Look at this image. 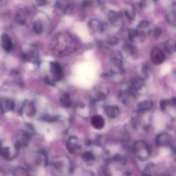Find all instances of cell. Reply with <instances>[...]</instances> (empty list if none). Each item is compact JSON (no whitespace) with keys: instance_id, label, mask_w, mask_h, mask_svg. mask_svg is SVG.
<instances>
[{"instance_id":"obj_3","label":"cell","mask_w":176,"mask_h":176,"mask_svg":"<svg viewBox=\"0 0 176 176\" xmlns=\"http://www.w3.org/2000/svg\"><path fill=\"white\" fill-rule=\"evenodd\" d=\"M133 152L134 155L141 161H146L150 158V146L145 141L138 140L137 141L133 146Z\"/></svg>"},{"instance_id":"obj_8","label":"cell","mask_w":176,"mask_h":176,"mask_svg":"<svg viewBox=\"0 0 176 176\" xmlns=\"http://www.w3.org/2000/svg\"><path fill=\"white\" fill-rule=\"evenodd\" d=\"M155 144L158 147L171 148L174 145V139L171 135L167 133H161L155 137Z\"/></svg>"},{"instance_id":"obj_35","label":"cell","mask_w":176,"mask_h":176,"mask_svg":"<svg viewBox=\"0 0 176 176\" xmlns=\"http://www.w3.org/2000/svg\"><path fill=\"white\" fill-rule=\"evenodd\" d=\"M107 40V43L112 45V46H115V45H117L119 43V39H118L117 37H114V36L109 37Z\"/></svg>"},{"instance_id":"obj_34","label":"cell","mask_w":176,"mask_h":176,"mask_svg":"<svg viewBox=\"0 0 176 176\" xmlns=\"http://www.w3.org/2000/svg\"><path fill=\"white\" fill-rule=\"evenodd\" d=\"M137 36H139V35L137 34L136 29H130V30L128 31V37H129V39L132 40V41L136 40Z\"/></svg>"},{"instance_id":"obj_7","label":"cell","mask_w":176,"mask_h":176,"mask_svg":"<svg viewBox=\"0 0 176 176\" xmlns=\"http://www.w3.org/2000/svg\"><path fill=\"white\" fill-rule=\"evenodd\" d=\"M109 67L112 75L120 76L123 75L124 66L122 61L118 58H112L109 62Z\"/></svg>"},{"instance_id":"obj_19","label":"cell","mask_w":176,"mask_h":176,"mask_svg":"<svg viewBox=\"0 0 176 176\" xmlns=\"http://www.w3.org/2000/svg\"><path fill=\"white\" fill-rule=\"evenodd\" d=\"M15 107V103L9 99H1L0 100V109L3 113H8L12 111Z\"/></svg>"},{"instance_id":"obj_23","label":"cell","mask_w":176,"mask_h":176,"mask_svg":"<svg viewBox=\"0 0 176 176\" xmlns=\"http://www.w3.org/2000/svg\"><path fill=\"white\" fill-rule=\"evenodd\" d=\"M152 102L150 101H144L139 102L137 106V111L140 114H144L145 112L150 111L152 108Z\"/></svg>"},{"instance_id":"obj_1","label":"cell","mask_w":176,"mask_h":176,"mask_svg":"<svg viewBox=\"0 0 176 176\" xmlns=\"http://www.w3.org/2000/svg\"><path fill=\"white\" fill-rule=\"evenodd\" d=\"M51 47L58 56H67L78 48L77 41L67 33H58L52 39Z\"/></svg>"},{"instance_id":"obj_29","label":"cell","mask_w":176,"mask_h":176,"mask_svg":"<svg viewBox=\"0 0 176 176\" xmlns=\"http://www.w3.org/2000/svg\"><path fill=\"white\" fill-rule=\"evenodd\" d=\"M60 101H61V104L66 107H69L71 106V99L70 96L69 95V94H63L62 95L61 98H60Z\"/></svg>"},{"instance_id":"obj_27","label":"cell","mask_w":176,"mask_h":176,"mask_svg":"<svg viewBox=\"0 0 176 176\" xmlns=\"http://www.w3.org/2000/svg\"><path fill=\"white\" fill-rule=\"evenodd\" d=\"M107 94H108V92L104 91V89H99V90H95L94 92V95H92V97L95 101H101V100L105 99L107 95Z\"/></svg>"},{"instance_id":"obj_2","label":"cell","mask_w":176,"mask_h":176,"mask_svg":"<svg viewBox=\"0 0 176 176\" xmlns=\"http://www.w3.org/2000/svg\"><path fill=\"white\" fill-rule=\"evenodd\" d=\"M51 170L54 176H67L71 171V163L67 156H58L51 163Z\"/></svg>"},{"instance_id":"obj_21","label":"cell","mask_w":176,"mask_h":176,"mask_svg":"<svg viewBox=\"0 0 176 176\" xmlns=\"http://www.w3.org/2000/svg\"><path fill=\"white\" fill-rule=\"evenodd\" d=\"M124 11L128 19L133 20L136 17V8L132 3H126L124 8Z\"/></svg>"},{"instance_id":"obj_40","label":"cell","mask_w":176,"mask_h":176,"mask_svg":"<svg viewBox=\"0 0 176 176\" xmlns=\"http://www.w3.org/2000/svg\"><path fill=\"white\" fill-rule=\"evenodd\" d=\"M5 0H0V6H1V5H3L4 4H5Z\"/></svg>"},{"instance_id":"obj_16","label":"cell","mask_w":176,"mask_h":176,"mask_svg":"<svg viewBox=\"0 0 176 176\" xmlns=\"http://www.w3.org/2000/svg\"><path fill=\"white\" fill-rule=\"evenodd\" d=\"M107 18H108V21L110 22L111 25L114 27H119L121 24V22H122L121 15L119 12L114 11V10H110L108 12Z\"/></svg>"},{"instance_id":"obj_36","label":"cell","mask_w":176,"mask_h":176,"mask_svg":"<svg viewBox=\"0 0 176 176\" xmlns=\"http://www.w3.org/2000/svg\"><path fill=\"white\" fill-rule=\"evenodd\" d=\"M91 5V1L90 0H82L81 1V6L84 8H88Z\"/></svg>"},{"instance_id":"obj_10","label":"cell","mask_w":176,"mask_h":176,"mask_svg":"<svg viewBox=\"0 0 176 176\" xmlns=\"http://www.w3.org/2000/svg\"><path fill=\"white\" fill-rule=\"evenodd\" d=\"M31 135L29 132L25 130H21L17 133V147H24L28 144V143L30 142Z\"/></svg>"},{"instance_id":"obj_6","label":"cell","mask_w":176,"mask_h":176,"mask_svg":"<svg viewBox=\"0 0 176 176\" xmlns=\"http://www.w3.org/2000/svg\"><path fill=\"white\" fill-rule=\"evenodd\" d=\"M119 99L124 105L132 106L136 101V94L132 91L131 88L122 90L119 94Z\"/></svg>"},{"instance_id":"obj_18","label":"cell","mask_w":176,"mask_h":176,"mask_svg":"<svg viewBox=\"0 0 176 176\" xmlns=\"http://www.w3.org/2000/svg\"><path fill=\"white\" fill-rule=\"evenodd\" d=\"M23 57L27 61L36 62L38 60V53L34 47H30L29 48H26L23 52Z\"/></svg>"},{"instance_id":"obj_30","label":"cell","mask_w":176,"mask_h":176,"mask_svg":"<svg viewBox=\"0 0 176 176\" xmlns=\"http://www.w3.org/2000/svg\"><path fill=\"white\" fill-rule=\"evenodd\" d=\"M122 53H123L124 56H125V57H128V56H130V55H132V53H133V51H134V49H133V47H132V45L130 44H125L122 47Z\"/></svg>"},{"instance_id":"obj_33","label":"cell","mask_w":176,"mask_h":176,"mask_svg":"<svg viewBox=\"0 0 176 176\" xmlns=\"http://www.w3.org/2000/svg\"><path fill=\"white\" fill-rule=\"evenodd\" d=\"M14 175L15 176H29L28 172L26 169L22 168V167H17L15 169L14 171Z\"/></svg>"},{"instance_id":"obj_31","label":"cell","mask_w":176,"mask_h":176,"mask_svg":"<svg viewBox=\"0 0 176 176\" xmlns=\"http://www.w3.org/2000/svg\"><path fill=\"white\" fill-rule=\"evenodd\" d=\"M82 157L86 163H92L93 161H95V155L91 151H85L82 155Z\"/></svg>"},{"instance_id":"obj_24","label":"cell","mask_w":176,"mask_h":176,"mask_svg":"<svg viewBox=\"0 0 176 176\" xmlns=\"http://www.w3.org/2000/svg\"><path fill=\"white\" fill-rule=\"evenodd\" d=\"M91 125L95 129H102L104 125H105V120L103 119V117H101V115H94L91 118Z\"/></svg>"},{"instance_id":"obj_17","label":"cell","mask_w":176,"mask_h":176,"mask_svg":"<svg viewBox=\"0 0 176 176\" xmlns=\"http://www.w3.org/2000/svg\"><path fill=\"white\" fill-rule=\"evenodd\" d=\"M136 30L138 35H141V36H146V35H150L151 32L150 23L148 21H142L139 22Z\"/></svg>"},{"instance_id":"obj_14","label":"cell","mask_w":176,"mask_h":176,"mask_svg":"<svg viewBox=\"0 0 176 176\" xmlns=\"http://www.w3.org/2000/svg\"><path fill=\"white\" fill-rule=\"evenodd\" d=\"M56 8L64 14L67 15L71 14V12L73 11V5H71L69 0H57Z\"/></svg>"},{"instance_id":"obj_11","label":"cell","mask_w":176,"mask_h":176,"mask_svg":"<svg viewBox=\"0 0 176 176\" xmlns=\"http://www.w3.org/2000/svg\"><path fill=\"white\" fill-rule=\"evenodd\" d=\"M130 88L135 94H141V93H144L146 91V85L142 78L137 77V78L132 79Z\"/></svg>"},{"instance_id":"obj_28","label":"cell","mask_w":176,"mask_h":176,"mask_svg":"<svg viewBox=\"0 0 176 176\" xmlns=\"http://www.w3.org/2000/svg\"><path fill=\"white\" fill-rule=\"evenodd\" d=\"M164 47H165V50L167 51V53H174V51H175V41L173 39L167 40V41L164 44Z\"/></svg>"},{"instance_id":"obj_13","label":"cell","mask_w":176,"mask_h":176,"mask_svg":"<svg viewBox=\"0 0 176 176\" xmlns=\"http://www.w3.org/2000/svg\"><path fill=\"white\" fill-rule=\"evenodd\" d=\"M89 29L95 35H101L105 31V25L97 19H93L88 22Z\"/></svg>"},{"instance_id":"obj_22","label":"cell","mask_w":176,"mask_h":176,"mask_svg":"<svg viewBox=\"0 0 176 176\" xmlns=\"http://www.w3.org/2000/svg\"><path fill=\"white\" fill-rule=\"evenodd\" d=\"M1 41H2L3 48L5 49L6 52H10L12 50V48H13V43H12V40L9 37V35L3 34L2 37H1Z\"/></svg>"},{"instance_id":"obj_15","label":"cell","mask_w":176,"mask_h":176,"mask_svg":"<svg viewBox=\"0 0 176 176\" xmlns=\"http://www.w3.org/2000/svg\"><path fill=\"white\" fill-rule=\"evenodd\" d=\"M21 111H22V114L25 115L27 117H29V118H31V117L33 118L36 113L35 104L32 101H26L23 102Z\"/></svg>"},{"instance_id":"obj_26","label":"cell","mask_w":176,"mask_h":176,"mask_svg":"<svg viewBox=\"0 0 176 176\" xmlns=\"http://www.w3.org/2000/svg\"><path fill=\"white\" fill-rule=\"evenodd\" d=\"M28 19V12L25 9H21L16 14V21L20 24H25Z\"/></svg>"},{"instance_id":"obj_12","label":"cell","mask_w":176,"mask_h":176,"mask_svg":"<svg viewBox=\"0 0 176 176\" xmlns=\"http://www.w3.org/2000/svg\"><path fill=\"white\" fill-rule=\"evenodd\" d=\"M150 58L155 65H160L164 61L165 54L163 53L161 49L156 47H154L151 49V52H150Z\"/></svg>"},{"instance_id":"obj_37","label":"cell","mask_w":176,"mask_h":176,"mask_svg":"<svg viewBox=\"0 0 176 176\" xmlns=\"http://www.w3.org/2000/svg\"><path fill=\"white\" fill-rule=\"evenodd\" d=\"M35 2H36L37 5H39V6H44V5H47V0H35Z\"/></svg>"},{"instance_id":"obj_4","label":"cell","mask_w":176,"mask_h":176,"mask_svg":"<svg viewBox=\"0 0 176 176\" xmlns=\"http://www.w3.org/2000/svg\"><path fill=\"white\" fill-rule=\"evenodd\" d=\"M18 149L16 144H4L0 146V155L7 160H11L17 155Z\"/></svg>"},{"instance_id":"obj_32","label":"cell","mask_w":176,"mask_h":176,"mask_svg":"<svg viewBox=\"0 0 176 176\" xmlns=\"http://www.w3.org/2000/svg\"><path fill=\"white\" fill-rule=\"evenodd\" d=\"M33 29H34V31L36 34H38V35L41 34L42 31H43V24H42V22H40V20L35 21L33 23Z\"/></svg>"},{"instance_id":"obj_25","label":"cell","mask_w":176,"mask_h":176,"mask_svg":"<svg viewBox=\"0 0 176 176\" xmlns=\"http://www.w3.org/2000/svg\"><path fill=\"white\" fill-rule=\"evenodd\" d=\"M166 17L168 23H170L172 26H175V6L174 5L172 6L170 9H168L167 12Z\"/></svg>"},{"instance_id":"obj_9","label":"cell","mask_w":176,"mask_h":176,"mask_svg":"<svg viewBox=\"0 0 176 176\" xmlns=\"http://www.w3.org/2000/svg\"><path fill=\"white\" fill-rule=\"evenodd\" d=\"M50 73L52 75V79L53 81L61 80L63 75H64L61 66L57 62H51L50 63Z\"/></svg>"},{"instance_id":"obj_5","label":"cell","mask_w":176,"mask_h":176,"mask_svg":"<svg viewBox=\"0 0 176 176\" xmlns=\"http://www.w3.org/2000/svg\"><path fill=\"white\" fill-rule=\"evenodd\" d=\"M67 150L71 154H80L83 151V144L80 141L79 138H77L75 136H71L69 137L66 144Z\"/></svg>"},{"instance_id":"obj_38","label":"cell","mask_w":176,"mask_h":176,"mask_svg":"<svg viewBox=\"0 0 176 176\" xmlns=\"http://www.w3.org/2000/svg\"><path fill=\"white\" fill-rule=\"evenodd\" d=\"M162 34V29L160 28H155V29L154 31V36L156 38V37H158L160 36Z\"/></svg>"},{"instance_id":"obj_39","label":"cell","mask_w":176,"mask_h":176,"mask_svg":"<svg viewBox=\"0 0 176 176\" xmlns=\"http://www.w3.org/2000/svg\"><path fill=\"white\" fill-rule=\"evenodd\" d=\"M95 4L99 5H104V3L106 2V0H93Z\"/></svg>"},{"instance_id":"obj_20","label":"cell","mask_w":176,"mask_h":176,"mask_svg":"<svg viewBox=\"0 0 176 176\" xmlns=\"http://www.w3.org/2000/svg\"><path fill=\"white\" fill-rule=\"evenodd\" d=\"M104 112H105L106 115H107L108 118H110V119H115V118H117L119 114V107H116V106H106Z\"/></svg>"}]
</instances>
